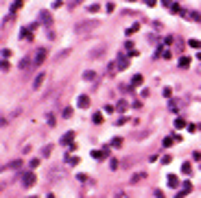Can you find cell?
<instances>
[{
    "mask_svg": "<svg viewBox=\"0 0 201 198\" xmlns=\"http://www.w3.org/2000/svg\"><path fill=\"white\" fill-rule=\"evenodd\" d=\"M35 181H37L35 172H24V176H22V185H24V187H33Z\"/></svg>",
    "mask_w": 201,
    "mask_h": 198,
    "instance_id": "obj_1",
    "label": "cell"
},
{
    "mask_svg": "<svg viewBox=\"0 0 201 198\" xmlns=\"http://www.w3.org/2000/svg\"><path fill=\"white\" fill-rule=\"evenodd\" d=\"M127 65H129V59L120 52V57H118V61H116V70H127Z\"/></svg>",
    "mask_w": 201,
    "mask_h": 198,
    "instance_id": "obj_2",
    "label": "cell"
},
{
    "mask_svg": "<svg viewBox=\"0 0 201 198\" xmlns=\"http://www.w3.org/2000/svg\"><path fill=\"white\" fill-rule=\"evenodd\" d=\"M182 15H188V20H192V22H201V13H197V11H184L182 9Z\"/></svg>",
    "mask_w": 201,
    "mask_h": 198,
    "instance_id": "obj_3",
    "label": "cell"
},
{
    "mask_svg": "<svg viewBox=\"0 0 201 198\" xmlns=\"http://www.w3.org/2000/svg\"><path fill=\"white\" fill-rule=\"evenodd\" d=\"M20 37H22V39H33V26L22 28V31H20Z\"/></svg>",
    "mask_w": 201,
    "mask_h": 198,
    "instance_id": "obj_4",
    "label": "cell"
},
{
    "mask_svg": "<svg viewBox=\"0 0 201 198\" xmlns=\"http://www.w3.org/2000/svg\"><path fill=\"white\" fill-rule=\"evenodd\" d=\"M77 104L81 107V109H88V107H90V98H88V96H79V98H77Z\"/></svg>",
    "mask_w": 201,
    "mask_h": 198,
    "instance_id": "obj_5",
    "label": "cell"
},
{
    "mask_svg": "<svg viewBox=\"0 0 201 198\" xmlns=\"http://www.w3.org/2000/svg\"><path fill=\"white\" fill-rule=\"evenodd\" d=\"M107 150H92V155H90V157H92V159H98V161H101V159H105V157H107Z\"/></svg>",
    "mask_w": 201,
    "mask_h": 198,
    "instance_id": "obj_6",
    "label": "cell"
},
{
    "mask_svg": "<svg viewBox=\"0 0 201 198\" xmlns=\"http://www.w3.org/2000/svg\"><path fill=\"white\" fill-rule=\"evenodd\" d=\"M20 165H22V159H13V161H11V163H7L2 170L7 172V170H15V168H20Z\"/></svg>",
    "mask_w": 201,
    "mask_h": 198,
    "instance_id": "obj_7",
    "label": "cell"
},
{
    "mask_svg": "<svg viewBox=\"0 0 201 198\" xmlns=\"http://www.w3.org/2000/svg\"><path fill=\"white\" fill-rule=\"evenodd\" d=\"M72 139H74V131H68V133L61 137V144H64V146H68V144H72Z\"/></svg>",
    "mask_w": 201,
    "mask_h": 198,
    "instance_id": "obj_8",
    "label": "cell"
},
{
    "mask_svg": "<svg viewBox=\"0 0 201 198\" xmlns=\"http://www.w3.org/2000/svg\"><path fill=\"white\" fill-rule=\"evenodd\" d=\"M144 176H147L144 172H136V174H133L131 178H129V183H131V185H136V183H140V181H142Z\"/></svg>",
    "mask_w": 201,
    "mask_h": 198,
    "instance_id": "obj_9",
    "label": "cell"
},
{
    "mask_svg": "<svg viewBox=\"0 0 201 198\" xmlns=\"http://www.w3.org/2000/svg\"><path fill=\"white\" fill-rule=\"evenodd\" d=\"M44 59H46V50H44V48H39V50H37V55H35V65L42 63Z\"/></svg>",
    "mask_w": 201,
    "mask_h": 198,
    "instance_id": "obj_10",
    "label": "cell"
},
{
    "mask_svg": "<svg viewBox=\"0 0 201 198\" xmlns=\"http://www.w3.org/2000/svg\"><path fill=\"white\" fill-rule=\"evenodd\" d=\"M44 79H46L44 72H42V74H37V76H35V81H33V87H35V89H39V87H42V83H44Z\"/></svg>",
    "mask_w": 201,
    "mask_h": 198,
    "instance_id": "obj_11",
    "label": "cell"
},
{
    "mask_svg": "<svg viewBox=\"0 0 201 198\" xmlns=\"http://www.w3.org/2000/svg\"><path fill=\"white\" fill-rule=\"evenodd\" d=\"M177 185H179V178L175 174H168V187H177Z\"/></svg>",
    "mask_w": 201,
    "mask_h": 198,
    "instance_id": "obj_12",
    "label": "cell"
},
{
    "mask_svg": "<svg viewBox=\"0 0 201 198\" xmlns=\"http://www.w3.org/2000/svg\"><path fill=\"white\" fill-rule=\"evenodd\" d=\"M182 192L184 194H190L192 192V183H190V181H184V183H182Z\"/></svg>",
    "mask_w": 201,
    "mask_h": 198,
    "instance_id": "obj_13",
    "label": "cell"
},
{
    "mask_svg": "<svg viewBox=\"0 0 201 198\" xmlns=\"http://www.w3.org/2000/svg\"><path fill=\"white\" fill-rule=\"evenodd\" d=\"M39 18H42V22H44V24H50V13H48V11H42V13H39Z\"/></svg>",
    "mask_w": 201,
    "mask_h": 198,
    "instance_id": "obj_14",
    "label": "cell"
},
{
    "mask_svg": "<svg viewBox=\"0 0 201 198\" xmlns=\"http://www.w3.org/2000/svg\"><path fill=\"white\" fill-rule=\"evenodd\" d=\"M138 85H142V76H140V74H136L131 79V87H138Z\"/></svg>",
    "mask_w": 201,
    "mask_h": 198,
    "instance_id": "obj_15",
    "label": "cell"
},
{
    "mask_svg": "<svg viewBox=\"0 0 201 198\" xmlns=\"http://www.w3.org/2000/svg\"><path fill=\"white\" fill-rule=\"evenodd\" d=\"M173 124H175V129H184V126H186V120H184V118H177Z\"/></svg>",
    "mask_w": 201,
    "mask_h": 198,
    "instance_id": "obj_16",
    "label": "cell"
},
{
    "mask_svg": "<svg viewBox=\"0 0 201 198\" xmlns=\"http://www.w3.org/2000/svg\"><path fill=\"white\" fill-rule=\"evenodd\" d=\"M92 26H94V22H90V24H81V26H77V33H83V31L92 28Z\"/></svg>",
    "mask_w": 201,
    "mask_h": 198,
    "instance_id": "obj_17",
    "label": "cell"
},
{
    "mask_svg": "<svg viewBox=\"0 0 201 198\" xmlns=\"http://www.w3.org/2000/svg\"><path fill=\"white\" fill-rule=\"evenodd\" d=\"M92 122L94 124H101V122H103V113H98V111H96V113L92 115Z\"/></svg>",
    "mask_w": 201,
    "mask_h": 198,
    "instance_id": "obj_18",
    "label": "cell"
},
{
    "mask_svg": "<svg viewBox=\"0 0 201 198\" xmlns=\"http://www.w3.org/2000/svg\"><path fill=\"white\" fill-rule=\"evenodd\" d=\"M188 65H190V59H188V57H182V59H179V68H188Z\"/></svg>",
    "mask_w": 201,
    "mask_h": 198,
    "instance_id": "obj_19",
    "label": "cell"
},
{
    "mask_svg": "<svg viewBox=\"0 0 201 198\" xmlns=\"http://www.w3.org/2000/svg\"><path fill=\"white\" fill-rule=\"evenodd\" d=\"M83 79L85 81H94V79H96V72H90V70H88V72L83 74Z\"/></svg>",
    "mask_w": 201,
    "mask_h": 198,
    "instance_id": "obj_20",
    "label": "cell"
},
{
    "mask_svg": "<svg viewBox=\"0 0 201 198\" xmlns=\"http://www.w3.org/2000/svg\"><path fill=\"white\" fill-rule=\"evenodd\" d=\"M171 13H182V7L177 5V2H173L171 5Z\"/></svg>",
    "mask_w": 201,
    "mask_h": 198,
    "instance_id": "obj_21",
    "label": "cell"
},
{
    "mask_svg": "<svg viewBox=\"0 0 201 198\" xmlns=\"http://www.w3.org/2000/svg\"><path fill=\"white\" fill-rule=\"evenodd\" d=\"M162 96H164V98H171V96H173V89H171V87H164V89H162Z\"/></svg>",
    "mask_w": 201,
    "mask_h": 198,
    "instance_id": "obj_22",
    "label": "cell"
},
{
    "mask_svg": "<svg viewBox=\"0 0 201 198\" xmlns=\"http://www.w3.org/2000/svg\"><path fill=\"white\" fill-rule=\"evenodd\" d=\"M29 65H31V59H22L20 61V68L22 70H29Z\"/></svg>",
    "mask_w": 201,
    "mask_h": 198,
    "instance_id": "obj_23",
    "label": "cell"
},
{
    "mask_svg": "<svg viewBox=\"0 0 201 198\" xmlns=\"http://www.w3.org/2000/svg\"><path fill=\"white\" fill-rule=\"evenodd\" d=\"M188 46H190V48H201V41L199 39H190V41H188Z\"/></svg>",
    "mask_w": 201,
    "mask_h": 198,
    "instance_id": "obj_24",
    "label": "cell"
},
{
    "mask_svg": "<svg viewBox=\"0 0 201 198\" xmlns=\"http://www.w3.org/2000/svg\"><path fill=\"white\" fill-rule=\"evenodd\" d=\"M164 146H166V148H168V146H173V144H175V137H164Z\"/></svg>",
    "mask_w": 201,
    "mask_h": 198,
    "instance_id": "obj_25",
    "label": "cell"
},
{
    "mask_svg": "<svg viewBox=\"0 0 201 198\" xmlns=\"http://www.w3.org/2000/svg\"><path fill=\"white\" fill-rule=\"evenodd\" d=\"M50 153H53V146H44V150H42V157H48Z\"/></svg>",
    "mask_w": 201,
    "mask_h": 198,
    "instance_id": "obj_26",
    "label": "cell"
},
{
    "mask_svg": "<svg viewBox=\"0 0 201 198\" xmlns=\"http://www.w3.org/2000/svg\"><path fill=\"white\" fill-rule=\"evenodd\" d=\"M98 9H101V7H98L96 2H94V5H90V7H88V11H90V13H96Z\"/></svg>",
    "mask_w": 201,
    "mask_h": 198,
    "instance_id": "obj_27",
    "label": "cell"
},
{
    "mask_svg": "<svg viewBox=\"0 0 201 198\" xmlns=\"http://www.w3.org/2000/svg\"><path fill=\"white\" fill-rule=\"evenodd\" d=\"M61 115H64V118H70V115H72V107H66V109H64V113H61Z\"/></svg>",
    "mask_w": 201,
    "mask_h": 198,
    "instance_id": "obj_28",
    "label": "cell"
},
{
    "mask_svg": "<svg viewBox=\"0 0 201 198\" xmlns=\"http://www.w3.org/2000/svg\"><path fill=\"white\" fill-rule=\"evenodd\" d=\"M66 161H68L70 165H77V163H79V157H68Z\"/></svg>",
    "mask_w": 201,
    "mask_h": 198,
    "instance_id": "obj_29",
    "label": "cell"
},
{
    "mask_svg": "<svg viewBox=\"0 0 201 198\" xmlns=\"http://www.w3.org/2000/svg\"><path fill=\"white\" fill-rule=\"evenodd\" d=\"M138 28H140V24H133L131 28H127V35H133V33H136Z\"/></svg>",
    "mask_w": 201,
    "mask_h": 198,
    "instance_id": "obj_30",
    "label": "cell"
},
{
    "mask_svg": "<svg viewBox=\"0 0 201 198\" xmlns=\"http://www.w3.org/2000/svg\"><path fill=\"white\" fill-rule=\"evenodd\" d=\"M114 146L120 148V146H123V137H114Z\"/></svg>",
    "mask_w": 201,
    "mask_h": 198,
    "instance_id": "obj_31",
    "label": "cell"
},
{
    "mask_svg": "<svg viewBox=\"0 0 201 198\" xmlns=\"http://www.w3.org/2000/svg\"><path fill=\"white\" fill-rule=\"evenodd\" d=\"M127 109V102H125V100H120V102H118V111H125Z\"/></svg>",
    "mask_w": 201,
    "mask_h": 198,
    "instance_id": "obj_32",
    "label": "cell"
},
{
    "mask_svg": "<svg viewBox=\"0 0 201 198\" xmlns=\"http://www.w3.org/2000/svg\"><path fill=\"white\" fill-rule=\"evenodd\" d=\"M182 170H184L186 174H190V163H182Z\"/></svg>",
    "mask_w": 201,
    "mask_h": 198,
    "instance_id": "obj_33",
    "label": "cell"
},
{
    "mask_svg": "<svg viewBox=\"0 0 201 198\" xmlns=\"http://www.w3.org/2000/svg\"><path fill=\"white\" fill-rule=\"evenodd\" d=\"M20 5H22V0H18V2H13V7H11V11H18Z\"/></svg>",
    "mask_w": 201,
    "mask_h": 198,
    "instance_id": "obj_34",
    "label": "cell"
},
{
    "mask_svg": "<svg viewBox=\"0 0 201 198\" xmlns=\"http://www.w3.org/2000/svg\"><path fill=\"white\" fill-rule=\"evenodd\" d=\"M61 5H64L61 0H55V2H53V9H59V7H61Z\"/></svg>",
    "mask_w": 201,
    "mask_h": 198,
    "instance_id": "obj_35",
    "label": "cell"
},
{
    "mask_svg": "<svg viewBox=\"0 0 201 198\" xmlns=\"http://www.w3.org/2000/svg\"><path fill=\"white\" fill-rule=\"evenodd\" d=\"M0 68H2V72H7V70H9V61H2V65H0Z\"/></svg>",
    "mask_w": 201,
    "mask_h": 198,
    "instance_id": "obj_36",
    "label": "cell"
},
{
    "mask_svg": "<svg viewBox=\"0 0 201 198\" xmlns=\"http://www.w3.org/2000/svg\"><path fill=\"white\" fill-rule=\"evenodd\" d=\"M39 165V159H31V168H37Z\"/></svg>",
    "mask_w": 201,
    "mask_h": 198,
    "instance_id": "obj_37",
    "label": "cell"
},
{
    "mask_svg": "<svg viewBox=\"0 0 201 198\" xmlns=\"http://www.w3.org/2000/svg\"><path fill=\"white\" fill-rule=\"evenodd\" d=\"M103 111H105V113H112L114 107H112V104H105V109H103Z\"/></svg>",
    "mask_w": 201,
    "mask_h": 198,
    "instance_id": "obj_38",
    "label": "cell"
},
{
    "mask_svg": "<svg viewBox=\"0 0 201 198\" xmlns=\"http://www.w3.org/2000/svg\"><path fill=\"white\" fill-rule=\"evenodd\" d=\"M171 159H173L171 155H164V157H162V161H164V163H171Z\"/></svg>",
    "mask_w": 201,
    "mask_h": 198,
    "instance_id": "obj_39",
    "label": "cell"
},
{
    "mask_svg": "<svg viewBox=\"0 0 201 198\" xmlns=\"http://www.w3.org/2000/svg\"><path fill=\"white\" fill-rule=\"evenodd\" d=\"M125 122H127V118H120V120H118V122H114V124H116V126H123Z\"/></svg>",
    "mask_w": 201,
    "mask_h": 198,
    "instance_id": "obj_40",
    "label": "cell"
},
{
    "mask_svg": "<svg viewBox=\"0 0 201 198\" xmlns=\"http://www.w3.org/2000/svg\"><path fill=\"white\" fill-rule=\"evenodd\" d=\"M68 150H70V153H74V150H77V144H74V142L68 144Z\"/></svg>",
    "mask_w": 201,
    "mask_h": 198,
    "instance_id": "obj_41",
    "label": "cell"
},
{
    "mask_svg": "<svg viewBox=\"0 0 201 198\" xmlns=\"http://www.w3.org/2000/svg\"><path fill=\"white\" fill-rule=\"evenodd\" d=\"M11 55V50L9 48H2V57H5V59H7V57H9Z\"/></svg>",
    "mask_w": 201,
    "mask_h": 198,
    "instance_id": "obj_42",
    "label": "cell"
},
{
    "mask_svg": "<svg viewBox=\"0 0 201 198\" xmlns=\"http://www.w3.org/2000/svg\"><path fill=\"white\" fill-rule=\"evenodd\" d=\"M192 159H195V161H199V159H201V153H199V150H197V153H192Z\"/></svg>",
    "mask_w": 201,
    "mask_h": 198,
    "instance_id": "obj_43",
    "label": "cell"
},
{
    "mask_svg": "<svg viewBox=\"0 0 201 198\" xmlns=\"http://www.w3.org/2000/svg\"><path fill=\"white\" fill-rule=\"evenodd\" d=\"M144 2H147L149 7H155V5H157V0H144Z\"/></svg>",
    "mask_w": 201,
    "mask_h": 198,
    "instance_id": "obj_44",
    "label": "cell"
},
{
    "mask_svg": "<svg viewBox=\"0 0 201 198\" xmlns=\"http://www.w3.org/2000/svg\"><path fill=\"white\" fill-rule=\"evenodd\" d=\"M162 5H164V7H168V9H171V5H173V0H162Z\"/></svg>",
    "mask_w": 201,
    "mask_h": 198,
    "instance_id": "obj_45",
    "label": "cell"
},
{
    "mask_svg": "<svg viewBox=\"0 0 201 198\" xmlns=\"http://www.w3.org/2000/svg\"><path fill=\"white\" fill-rule=\"evenodd\" d=\"M155 198H164V192H160V189H155Z\"/></svg>",
    "mask_w": 201,
    "mask_h": 198,
    "instance_id": "obj_46",
    "label": "cell"
},
{
    "mask_svg": "<svg viewBox=\"0 0 201 198\" xmlns=\"http://www.w3.org/2000/svg\"><path fill=\"white\" fill-rule=\"evenodd\" d=\"M29 198H37V196H29Z\"/></svg>",
    "mask_w": 201,
    "mask_h": 198,
    "instance_id": "obj_47",
    "label": "cell"
},
{
    "mask_svg": "<svg viewBox=\"0 0 201 198\" xmlns=\"http://www.w3.org/2000/svg\"><path fill=\"white\" fill-rule=\"evenodd\" d=\"M129 2H136V0H129Z\"/></svg>",
    "mask_w": 201,
    "mask_h": 198,
    "instance_id": "obj_48",
    "label": "cell"
}]
</instances>
